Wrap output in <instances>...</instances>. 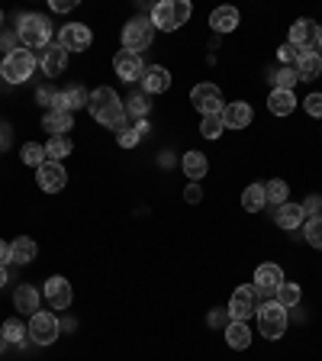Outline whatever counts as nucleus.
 <instances>
[{"instance_id":"nucleus-1","label":"nucleus","mask_w":322,"mask_h":361,"mask_svg":"<svg viewBox=\"0 0 322 361\" xmlns=\"http://www.w3.org/2000/svg\"><path fill=\"white\" fill-rule=\"evenodd\" d=\"M90 116L97 123H104V126H116V123L126 120V106H123L120 94L113 87H97L94 94H90V104H87Z\"/></svg>"},{"instance_id":"nucleus-2","label":"nucleus","mask_w":322,"mask_h":361,"mask_svg":"<svg viewBox=\"0 0 322 361\" xmlns=\"http://www.w3.org/2000/svg\"><path fill=\"white\" fill-rule=\"evenodd\" d=\"M190 13H194V7H190L187 0H161V4H155L151 7V26L161 32H174L180 30L184 23L190 20Z\"/></svg>"},{"instance_id":"nucleus-3","label":"nucleus","mask_w":322,"mask_h":361,"mask_svg":"<svg viewBox=\"0 0 322 361\" xmlns=\"http://www.w3.org/2000/svg\"><path fill=\"white\" fill-rule=\"evenodd\" d=\"M16 36H20L23 49H49V39H52V23L42 13H26L16 26Z\"/></svg>"},{"instance_id":"nucleus-4","label":"nucleus","mask_w":322,"mask_h":361,"mask_svg":"<svg viewBox=\"0 0 322 361\" xmlns=\"http://www.w3.org/2000/svg\"><path fill=\"white\" fill-rule=\"evenodd\" d=\"M258 329H261L264 338L278 342L280 336L287 332V310L280 307L278 300H264V307H258Z\"/></svg>"},{"instance_id":"nucleus-5","label":"nucleus","mask_w":322,"mask_h":361,"mask_svg":"<svg viewBox=\"0 0 322 361\" xmlns=\"http://www.w3.org/2000/svg\"><path fill=\"white\" fill-rule=\"evenodd\" d=\"M151 36H155V26H151L149 16H135V20H129L123 26V49L142 55V49L151 45Z\"/></svg>"},{"instance_id":"nucleus-6","label":"nucleus","mask_w":322,"mask_h":361,"mask_svg":"<svg viewBox=\"0 0 322 361\" xmlns=\"http://www.w3.org/2000/svg\"><path fill=\"white\" fill-rule=\"evenodd\" d=\"M32 71H36V55H32L30 49H13V52H7V59H4V78H7L10 84H23L26 78H32Z\"/></svg>"},{"instance_id":"nucleus-7","label":"nucleus","mask_w":322,"mask_h":361,"mask_svg":"<svg viewBox=\"0 0 322 361\" xmlns=\"http://www.w3.org/2000/svg\"><path fill=\"white\" fill-rule=\"evenodd\" d=\"M30 336H32V342H36V345H52L55 338H58V316L49 313V310H39V313H32Z\"/></svg>"},{"instance_id":"nucleus-8","label":"nucleus","mask_w":322,"mask_h":361,"mask_svg":"<svg viewBox=\"0 0 322 361\" xmlns=\"http://www.w3.org/2000/svg\"><path fill=\"white\" fill-rule=\"evenodd\" d=\"M190 104L203 113V116H213V113H223L225 104H223V94H219L216 84H197L190 90Z\"/></svg>"},{"instance_id":"nucleus-9","label":"nucleus","mask_w":322,"mask_h":361,"mask_svg":"<svg viewBox=\"0 0 322 361\" xmlns=\"http://www.w3.org/2000/svg\"><path fill=\"white\" fill-rule=\"evenodd\" d=\"M90 42H94V32L84 23H68L58 32V45L65 52H84V49H90Z\"/></svg>"},{"instance_id":"nucleus-10","label":"nucleus","mask_w":322,"mask_h":361,"mask_svg":"<svg viewBox=\"0 0 322 361\" xmlns=\"http://www.w3.org/2000/svg\"><path fill=\"white\" fill-rule=\"evenodd\" d=\"M258 313V293L255 287H239L229 300V319H239V323H248V316Z\"/></svg>"},{"instance_id":"nucleus-11","label":"nucleus","mask_w":322,"mask_h":361,"mask_svg":"<svg viewBox=\"0 0 322 361\" xmlns=\"http://www.w3.org/2000/svg\"><path fill=\"white\" fill-rule=\"evenodd\" d=\"M293 68H297L300 81H313L316 75H322V59H319V52H316V45H300Z\"/></svg>"},{"instance_id":"nucleus-12","label":"nucleus","mask_w":322,"mask_h":361,"mask_svg":"<svg viewBox=\"0 0 322 361\" xmlns=\"http://www.w3.org/2000/svg\"><path fill=\"white\" fill-rule=\"evenodd\" d=\"M36 171H39V188H42L45 194H58L68 184V171L61 168V161H45Z\"/></svg>"},{"instance_id":"nucleus-13","label":"nucleus","mask_w":322,"mask_h":361,"mask_svg":"<svg viewBox=\"0 0 322 361\" xmlns=\"http://www.w3.org/2000/svg\"><path fill=\"white\" fill-rule=\"evenodd\" d=\"M113 68H116V75L123 78V81H142V75H145V61H142V55H135V52H116V59H113Z\"/></svg>"},{"instance_id":"nucleus-14","label":"nucleus","mask_w":322,"mask_h":361,"mask_svg":"<svg viewBox=\"0 0 322 361\" xmlns=\"http://www.w3.org/2000/svg\"><path fill=\"white\" fill-rule=\"evenodd\" d=\"M284 284V271L278 268V264H261V268L255 271V293H274L278 287Z\"/></svg>"},{"instance_id":"nucleus-15","label":"nucleus","mask_w":322,"mask_h":361,"mask_svg":"<svg viewBox=\"0 0 322 361\" xmlns=\"http://www.w3.org/2000/svg\"><path fill=\"white\" fill-rule=\"evenodd\" d=\"M142 87H145V94H165L171 87V71L161 65H149L142 75Z\"/></svg>"},{"instance_id":"nucleus-16","label":"nucleus","mask_w":322,"mask_h":361,"mask_svg":"<svg viewBox=\"0 0 322 361\" xmlns=\"http://www.w3.org/2000/svg\"><path fill=\"white\" fill-rule=\"evenodd\" d=\"M252 106L245 104V100H235V104H225V110H223V123H225V129H245L248 123H252Z\"/></svg>"},{"instance_id":"nucleus-17","label":"nucleus","mask_w":322,"mask_h":361,"mask_svg":"<svg viewBox=\"0 0 322 361\" xmlns=\"http://www.w3.org/2000/svg\"><path fill=\"white\" fill-rule=\"evenodd\" d=\"M45 297L55 310H68L71 307V284L65 278H49L45 281Z\"/></svg>"},{"instance_id":"nucleus-18","label":"nucleus","mask_w":322,"mask_h":361,"mask_svg":"<svg viewBox=\"0 0 322 361\" xmlns=\"http://www.w3.org/2000/svg\"><path fill=\"white\" fill-rule=\"evenodd\" d=\"M274 219H278V226H280V229H287V233H293L297 226H303V219H306V216H303V207H300V203H290V200H287V203H280V207H278V213H274Z\"/></svg>"},{"instance_id":"nucleus-19","label":"nucleus","mask_w":322,"mask_h":361,"mask_svg":"<svg viewBox=\"0 0 322 361\" xmlns=\"http://www.w3.org/2000/svg\"><path fill=\"white\" fill-rule=\"evenodd\" d=\"M75 126V116L68 110H49L42 116V129L45 133H52V135H68V129Z\"/></svg>"},{"instance_id":"nucleus-20","label":"nucleus","mask_w":322,"mask_h":361,"mask_svg":"<svg viewBox=\"0 0 322 361\" xmlns=\"http://www.w3.org/2000/svg\"><path fill=\"white\" fill-rule=\"evenodd\" d=\"M239 10L235 7H216L210 13V26H213V32H233V30H239Z\"/></svg>"},{"instance_id":"nucleus-21","label":"nucleus","mask_w":322,"mask_h":361,"mask_svg":"<svg viewBox=\"0 0 322 361\" xmlns=\"http://www.w3.org/2000/svg\"><path fill=\"white\" fill-rule=\"evenodd\" d=\"M13 307L20 310L23 316L39 313V290L32 284H20L16 287V293H13Z\"/></svg>"},{"instance_id":"nucleus-22","label":"nucleus","mask_w":322,"mask_h":361,"mask_svg":"<svg viewBox=\"0 0 322 361\" xmlns=\"http://www.w3.org/2000/svg\"><path fill=\"white\" fill-rule=\"evenodd\" d=\"M180 168H184L187 180H200V178H206V171H210V161H206L203 152H187V155L180 158Z\"/></svg>"},{"instance_id":"nucleus-23","label":"nucleus","mask_w":322,"mask_h":361,"mask_svg":"<svg viewBox=\"0 0 322 361\" xmlns=\"http://www.w3.org/2000/svg\"><path fill=\"white\" fill-rule=\"evenodd\" d=\"M42 68H45V75H49V78H58L61 71H65V68H68V52H65V49H61L58 42H55V45H49V49H45Z\"/></svg>"},{"instance_id":"nucleus-24","label":"nucleus","mask_w":322,"mask_h":361,"mask_svg":"<svg viewBox=\"0 0 322 361\" xmlns=\"http://www.w3.org/2000/svg\"><path fill=\"white\" fill-rule=\"evenodd\" d=\"M293 106H297V97H293V90H271L268 110L274 113V116H290Z\"/></svg>"},{"instance_id":"nucleus-25","label":"nucleus","mask_w":322,"mask_h":361,"mask_svg":"<svg viewBox=\"0 0 322 361\" xmlns=\"http://www.w3.org/2000/svg\"><path fill=\"white\" fill-rule=\"evenodd\" d=\"M36 242L30 239V235H20V239H13L10 242V258H13L16 264H30L32 258H36Z\"/></svg>"},{"instance_id":"nucleus-26","label":"nucleus","mask_w":322,"mask_h":361,"mask_svg":"<svg viewBox=\"0 0 322 361\" xmlns=\"http://www.w3.org/2000/svg\"><path fill=\"white\" fill-rule=\"evenodd\" d=\"M225 342H229V348H248V345H252V332H248V323L229 319V326H225Z\"/></svg>"},{"instance_id":"nucleus-27","label":"nucleus","mask_w":322,"mask_h":361,"mask_svg":"<svg viewBox=\"0 0 322 361\" xmlns=\"http://www.w3.org/2000/svg\"><path fill=\"white\" fill-rule=\"evenodd\" d=\"M61 104H65L68 113H75V110H84V106L90 104V94L81 87V84H75V87H68L61 90Z\"/></svg>"},{"instance_id":"nucleus-28","label":"nucleus","mask_w":322,"mask_h":361,"mask_svg":"<svg viewBox=\"0 0 322 361\" xmlns=\"http://www.w3.org/2000/svg\"><path fill=\"white\" fill-rule=\"evenodd\" d=\"M316 39V26L309 20H297L290 26V45L293 49H300V45H313Z\"/></svg>"},{"instance_id":"nucleus-29","label":"nucleus","mask_w":322,"mask_h":361,"mask_svg":"<svg viewBox=\"0 0 322 361\" xmlns=\"http://www.w3.org/2000/svg\"><path fill=\"white\" fill-rule=\"evenodd\" d=\"M71 139L68 135H52L49 142H45V155H49V161H61V158H68L71 155Z\"/></svg>"},{"instance_id":"nucleus-30","label":"nucleus","mask_w":322,"mask_h":361,"mask_svg":"<svg viewBox=\"0 0 322 361\" xmlns=\"http://www.w3.org/2000/svg\"><path fill=\"white\" fill-rule=\"evenodd\" d=\"M274 293H278V303H280V307H284V310H293V307H297V303L303 300V290H300V284H293V281H284V284H280Z\"/></svg>"},{"instance_id":"nucleus-31","label":"nucleus","mask_w":322,"mask_h":361,"mask_svg":"<svg viewBox=\"0 0 322 361\" xmlns=\"http://www.w3.org/2000/svg\"><path fill=\"white\" fill-rule=\"evenodd\" d=\"M264 184H248L245 194H242V207H245L248 213H258L264 207Z\"/></svg>"},{"instance_id":"nucleus-32","label":"nucleus","mask_w":322,"mask_h":361,"mask_svg":"<svg viewBox=\"0 0 322 361\" xmlns=\"http://www.w3.org/2000/svg\"><path fill=\"white\" fill-rule=\"evenodd\" d=\"M113 129H116V142H120L123 149H135V145L142 142V135H139V129H135V126H129L126 120H123V123H116V126H113Z\"/></svg>"},{"instance_id":"nucleus-33","label":"nucleus","mask_w":322,"mask_h":361,"mask_svg":"<svg viewBox=\"0 0 322 361\" xmlns=\"http://www.w3.org/2000/svg\"><path fill=\"white\" fill-rule=\"evenodd\" d=\"M20 158H23V165H30V168H39V165H45V161H49V155H45V145H36V142H26V145H23Z\"/></svg>"},{"instance_id":"nucleus-34","label":"nucleus","mask_w":322,"mask_h":361,"mask_svg":"<svg viewBox=\"0 0 322 361\" xmlns=\"http://www.w3.org/2000/svg\"><path fill=\"white\" fill-rule=\"evenodd\" d=\"M287 197H290L287 180H268V184H264V200H268V203L280 207V203H287Z\"/></svg>"},{"instance_id":"nucleus-35","label":"nucleus","mask_w":322,"mask_h":361,"mask_svg":"<svg viewBox=\"0 0 322 361\" xmlns=\"http://www.w3.org/2000/svg\"><path fill=\"white\" fill-rule=\"evenodd\" d=\"M0 329H4V336H7L10 345H20L23 338L30 336V326H23V319H7Z\"/></svg>"},{"instance_id":"nucleus-36","label":"nucleus","mask_w":322,"mask_h":361,"mask_svg":"<svg viewBox=\"0 0 322 361\" xmlns=\"http://www.w3.org/2000/svg\"><path fill=\"white\" fill-rule=\"evenodd\" d=\"M149 110H151V104H149V97H145V94H132V97L126 100V113L132 116V120H145V116H149Z\"/></svg>"},{"instance_id":"nucleus-37","label":"nucleus","mask_w":322,"mask_h":361,"mask_svg":"<svg viewBox=\"0 0 322 361\" xmlns=\"http://www.w3.org/2000/svg\"><path fill=\"white\" fill-rule=\"evenodd\" d=\"M223 129H225V123H223V113H213V116H203V123H200V133L206 135V139H219V135H223Z\"/></svg>"},{"instance_id":"nucleus-38","label":"nucleus","mask_w":322,"mask_h":361,"mask_svg":"<svg viewBox=\"0 0 322 361\" xmlns=\"http://www.w3.org/2000/svg\"><path fill=\"white\" fill-rule=\"evenodd\" d=\"M303 233H306V242L313 248H322V216H309L306 226H303Z\"/></svg>"},{"instance_id":"nucleus-39","label":"nucleus","mask_w":322,"mask_h":361,"mask_svg":"<svg viewBox=\"0 0 322 361\" xmlns=\"http://www.w3.org/2000/svg\"><path fill=\"white\" fill-rule=\"evenodd\" d=\"M297 81H300L297 68H280L278 75H274V90H293V84Z\"/></svg>"},{"instance_id":"nucleus-40","label":"nucleus","mask_w":322,"mask_h":361,"mask_svg":"<svg viewBox=\"0 0 322 361\" xmlns=\"http://www.w3.org/2000/svg\"><path fill=\"white\" fill-rule=\"evenodd\" d=\"M303 106H306L309 116H319L322 120V94H309V97L303 100Z\"/></svg>"},{"instance_id":"nucleus-41","label":"nucleus","mask_w":322,"mask_h":361,"mask_svg":"<svg viewBox=\"0 0 322 361\" xmlns=\"http://www.w3.org/2000/svg\"><path fill=\"white\" fill-rule=\"evenodd\" d=\"M303 207V216H319V207H322V197H306L300 203Z\"/></svg>"},{"instance_id":"nucleus-42","label":"nucleus","mask_w":322,"mask_h":361,"mask_svg":"<svg viewBox=\"0 0 322 361\" xmlns=\"http://www.w3.org/2000/svg\"><path fill=\"white\" fill-rule=\"evenodd\" d=\"M278 61H284V65L293 68V61H297V49H293L290 42H284V45L278 49Z\"/></svg>"},{"instance_id":"nucleus-43","label":"nucleus","mask_w":322,"mask_h":361,"mask_svg":"<svg viewBox=\"0 0 322 361\" xmlns=\"http://www.w3.org/2000/svg\"><path fill=\"white\" fill-rule=\"evenodd\" d=\"M184 200H187V203H200L203 200V190H200V184H197V180H190V184H187V190H184Z\"/></svg>"},{"instance_id":"nucleus-44","label":"nucleus","mask_w":322,"mask_h":361,"mask_svg":"<svg viewBox=\"0 0 322 361\" xmlns=\"http://www.w3.org/2000/svg\"><path fill=\"white\" fill-rule=\"evenodd\" d=\"M49 4H52V10H58V13H68V10L78 7L75 0H49Z\"/></svg>"},{"instance_id":"nucleus-45","label":"nucleus","mask_w":322,"mask_h":361,"mask_svg":"<svg viewBox=\"0 0 322 361\" xmlns=\"http://www.w3.org/2000/svg\"><path fill=\"white\" fill-rule=\"evenodd\" d=\"M10 139H13V133H10V126H7V123H0V149H7V145H10Z\"/></svg>"},{"instance_id":"nucleus-46","label":"nucleus","mask_w":322,"mask_h":361,"mask_svg":"<svg viewBox=\"0 0 322 361\" xmlns=\"http://www.w3.org/2000/svg\"><path fill=\"white\" fill-rule=\"evenodd\" d=\"M225 313H229V310H225ZM225 313L213 310V313H210V326H229V323H225Z\"/></svg>"},{"instance_id":"nucleus-47","label":"nucleus","mask_w":322,"mask_h":361,"mask_svg":"<svg viewBox=\"0 0 322 361\" xmlns=\"http://www.w3.org/2000/svg\"><path fill=\"white\" fill-rule=\"evenodd\" d=\"M7 258H10V245H7V242H0V264L7 262Z\"/></svg>"},{"instance_id":"nucleus-48","label":"nucleus","mask_w":322,"mask_h":361,"mask_svg":"<svg viewBox=\"0 0 322 361\" xmlns=\"http://www.w3.org/2000/svg\"><path fill=\"white\" fill-rule=\"evenodd\" d=\"M135 129H139V135H149V123H145V120H139V123H135Z\"/></svg>"},{"instance_id":"nucleus-49","label":"nucleus","mask_w":322,"mask_h":361,"mask_svg":"<svg viewBox=\"0 0 322 361\" xmlns=\"http://www.w3.org/2000/svg\"><path fill=\"white\" fill-rule=\"evenodd\" d=\"M39 100H42V104H49V100H55V94H52V90H39Z\"/></svg>"},{"instance_id":"nucleus-50","label":"nucleus","mask_w":322,"mask_h":361,"mask_svg":"<svg viewBox=\"0 0 322 361\" xmlns=\"http://www.w3.org/2000/svg\"><path fill=\"white\" fill-rule=\"evenodd\" d=\"M316 45H319V49H322V23H319V26H316Z\"/></svg>"},{"instance_id":"nucleus-51","label":"nucleus","mask_w":322,"mask_h":361,"mask_svg":"<svg viewBox=\"0 0 322 361\" xmlns=\"http://www.w3.org/2000/svg\"><path fill=\"white\" fill-rule=\"evenodd\" d=\"M7 284V268H4V264H0V287Z\"/></svg>"},{"instance_id":"nucleus-52","label":"nucleus","mask_w":322,"mask_h":361,"mask_svg":"<svg viewBox=\"0 0 322 361\" xmlns=\"http://www.w3.org/2000/svg\"><path fill=\"white\" fill-rule=\"evenodd\" d=\"M7 345H10V342H7V336H4V329H0V352H4Z\"/></svg>"},{"instance_id":"nucleus-53","label":"nucleus","mask_w":322,"mask_h":361,"mask_svg":"<svg viewBox=\"0 0 322 361\" xmlns=\"http://www.w3.org/2000/svg\"><path fill=\"white\" fill-rule=\"evenodd\" d=\"M0 78H4V61H0Z\"/></svg>"},{"instance_id":"nucleus-54","label":"nucleus","mask_w":322,"mask_h":361,"mask_svg":"<svg viewBox=\"0 0 322 361\" xmlns=\"http://www.w3.org/2000/svg\"><path fill=\"white\" fill-rule=\"evenodd\" d=\"M0 23H4V13H0Z\"/></svg>"}]
</instances>
